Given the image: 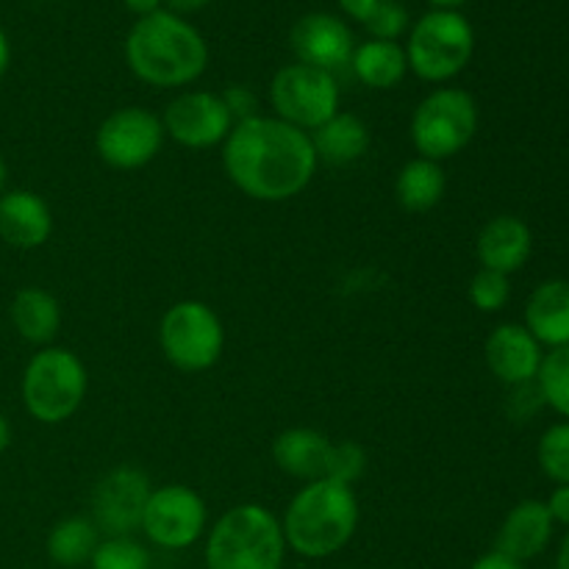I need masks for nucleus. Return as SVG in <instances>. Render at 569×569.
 Returning <instances> with one entry per match:
<instances>
[{
  "instance_id": "obj_20",
  "label": "nucleus",
  "mask_w": 569,
  "mask_h": 569,
  "mask_svg": "<svg viewBox=\"0 0 569 569\" xmlns=\"http://www.w3.org/2000/svg\"><path fill=\"white\" fill-rule=\"evenodd\" d=\"M542 348H565L569 345V281L550 278L542 281L526 300V322Z\"/></svg>"
},
{
  "instance_id": "obj_33",
  "label": "nucleus",
  "mask_w": 569,
  "mask_h": 569,
  "mask_svg": "<svg viewBox=\"0 0 569 569\" xmlns=\"http://www.w3.org/2000/svg\"><path fill=\"white\" fill-rule=\"evenodd\" d=\"M509 389H511V395H509V400H506V411H509L517 422L531 420L533 411H537L539 406H545L537 381L520 383V387H509Z\"/></svg>"
},
{
  "instance_id": "obj_25",
  "label": "nucleus",
  "mask_w": 569,
  "mask_h": 569,
  "mask_svg": "<svg viewBox=\"0 0 569 569\" xmlns=\"http://www.w3.org/2000/svg\"><path fill=\"white\" fill-rule=\"evenodd\" d=\"M100 545V531L89 517H64L48 533V559L64 569H76L92 561Z\"/></svg>"
},
{
  "instance_id": "obj_30",
  "label": "nucleus",
  "mask_w": 569,
  "mask_h": 569,
  "mask_svg": "<svg viewBox=\"0 0 569 569\" xmlns=\"http://www.w3.org/2000/svg\"><path fill=\"white\" fill-rule=\"evenodd\" d=\"M372 39H383V42H398L403 31H409V11L400 0H378L376 11L370 20L365 22Z\"/></svg>"
},
{
  "instance_id": "obj_1",
  "label": "nucleus",
  "mask_w": 569,
  "mask_h": 569,
  "mask_svg": "<svg viewBox=\"0 0 569 569\" xmlns=\"http://www.w3.org/2000/svg\"><path fill=\"white\" fill-rule=\"evenodd\" d=\"M317 150L311 137L278 117L237 122L222 142V170L228 181L259 203L292 200L315 181Z\"/></svg>"
},
{
  "instance_id": "obj_38",
  "label": "nucleus",
  "mask_w": 569,
  "mask_h": 569,
  "mask_svg": "<svg viewBox=\"0 0 569 569\" xmlns=\"http://www.w3.org/2000/svg\"><path fill=\"white\" fill-rule=\"evenodd\" d=\"M122 3H126L133 14L148 17V14H153V11H159L164 0H122Z\"/></svg>"
},
{
  "instance_id": "obj_22",
  "label": "nucleus",
  "mask_w": 569,
  "mask_h": 569,
  "mask_svg": "<svg viewBox=\"0 0 569 569\" xmlns=\"http://www.w3.org/2000/svg\"><path fill=\"white\" fill-rule=\"evenodd\" d=\"M309 137L317 150V159L333 167L353 164L370 148V128H367V122L361 117L348 114V111H337L331 120L322 122Z\"/></svg>"
},
{
  "instance_id": "obj_12",
  "label": "nucleus",
  "mask_w": 569,
  "mask_h": 569,
  "mask_svg": "<svg viewBox=\"0 0 569 569\" xmlns=\"http://www.w3.org/2000/svg\"><path fill=\"white\" fill-rule=\"evenodd\" d=\"M150 478L139 467L120 465L106 472L92 489V517L89 520L98 526L106 537H131L142 528L144 506H148Z\"/></svg>"
},
{
  "instance_id": "obj_21",
  "label": "nucleus",
  "mask_w": 569,
  "mask_h": 569,
  "mask_svg": "<svg viewBox=\"0 0 569 569\" xmlns=\"http://www.w3.org/2000/svg\"><path fill=\"white\" fill-rule=\"evenodd\" d=\"M9 317L20 339L48 348L61 328V306L56 295H50L42 287H26L14 295L9 306Z\"/></svg>"
},
{
  "instance_id": "obj_26",
  "label": "nucleus",
  "mask_w": 569,
  "mask_h": 569,
  "mask_svg": "<svg viewBox=\"0 0 569 569\" xmlns=\"http://www.w3.org/2000/svg\"><path fill=\"white\" fill-rule=\"evenodd\" d=\"M537 387L542 392L545 406L569 420V345L545 353L539 367Z\"/></svg>"
},
{
  "instance_id": "obj_23",
  "label": "nucleus",
  "mask_w": 569,
  "mask_h": 569,
  "mask_svg": "<svg viewBox=\"0 0 569 569\" xmlns=\"http://www.w3.org/2000/svg\"><path fill=\"white\" fill-rule=\"evenodd\" d=\"M445 189H448V178H445L442 164L422 156L406 161L395 178V198L411 214L437 209L445 198Z\"/></svg>"
},
{
  "instance_id": "obj_37",
  "label": "nucleus",
  "mask_w": 569,
  "mask_h": 569,
  "mask_svg": "<svg viewBox=\"0 0 569 569\" xmlns=\"http://www.w3.org/2000/svg\"><path fill=\"white\" fill-rule=\"evenodd\" d=\"M164 3L170 6L172 14H192V11L206 9L211 0H164Z\"/></svg>"
},
{
  "instance_id": "obj_35",
  "label": "nucleus",
  "mask_w": 569,
  "mask_h": 569,
  "mask_svg": "<svg viewBox=\"0 0 569 569\" xmlns=\"http://www.w3.org/2000/svg\"><path fill=\"white\" fill-rule=\"evenodd\" d=\"M470 569H526V565H520V561H515V559H509V556L492 550V553H487V556H481V559L472 561Z\"/></svg>"
},
{
  "instance_id": "obj_13",
  "label": "nucleus",
  "mask_w": 569,
  "mask_h": 569,
  "mask_svg": "<svg viewBox=\"0 0 569 569\" xmlns=\"http://www.w3.org/2000/svg\"><path fill=\"white\" fill-rule=\"evenodd\" d=\"M161 126L167 137L181 148L209 150L226 142L233 128V117L228 114L220 94L194 89V92H181L167 103Z\"/></svg>"
},
{
  "instance_id": "obj_36",
  "label": "nucleus",
  "mask_w": 569,
  "mask_h": 569,
  "mask_svg": "<svg viewBox=\"0 0 569 569\" xmlns=\"http://www.w3.org/2000/svg\"><path fill=\"white\" fill-rule=\"evenodd\" d=\"M339 6H342L345 14L353 17L356 22H361V26H365V22L370 20L372 11H376L378 0H339Z\"/></svg>"
},
{
  "instance_id": "obj_24",
  "label": "nucleus",
  "mask_w": 569,
  "mask_h": 569,
  "mask_svg": "<svg viewBox=\"0 0 569 569\" xmlns=\"http://www.w3.org/2000/svg\"><path fill=\"white\" fill-rule=\"evenodd\" d=\"M350 70L365 87L370 89H395L409 72L406 50L398 42L370 39L359 44L350 56Z\"/></svg>"
},
{
  "instance_id": "obj_43",
  "label": "nucleus",
  "mask_w": 569,
  "mask_h": 569,
  "mask_svg": "<svg viewBox=\"0 0 569 569\" xmlns=\"http://www.w3.org/2000/svg\"><path fill=\"white\" fill-rule=\"evenodd\" d=\"M6 178H9V167H6V159L0 156V194L6 192Z\"/></svg>"
},
{
  "instance_id": "obj_40",
  "label": "nucleus",
  "mask_w": 569,
  "mask_h": 569,
  "mask_svg": "<svg viewBox=\"0 0 569 569\" xmlns=\"http://www.w3.org/2000/svg\"><path fill=\"white\" fill-rule=\"evenodd\" d=\"M9 445H11V422H9V417L0 411V456L9 450Z\"/></svg>"
},
{
  "instance_id": "obj_41",
  "label": "nucleus",
  "mask_w": 569,
  "mask_h": 569,
  "mask_svg": "<svg viewBox=\"0 0 569 569\" xmlns=\"http://www.w3.org/2000/svg\"><path fill=\"white\" fill-rule=\"evenodd\" d=\"M556 569H569V531H567V537L561 539L559 553H556Z\"/></svg>"
},
{
  "instance_id": "obj_2",
  "label": "nucleus",
  "mask_w": 569,
  "mask_h": 569,
  "mask_svg": "<svg viewBox=\"0 0 569 569\" xmlns=\"http://www.w3.org/2000/svg\"><path fill=\"white\" fill-rule=\"evenodd\" d=\"M126 61L139 81L176 89L203 76L209 64V44L192 22L159 9L133 22L126 39Z\"/></svg>"
},
{
  "instance_id": "obj_27",
  "label": "nucleus",
  "mask_w": 569,
  "mask_h": 569,
  "mask_svg": "<svg viewBox=\"0 0 569 569\" xmlns=\"http://www.w3.org/2000/svg\"><path fill=\"white\" fill-rule=\"evenodd\" d=\"M150 550L133 537H106L94 548L92 569H150Z\"/></svg>"
},
{
  "instance_id": "obj_32",
  "label": "nucleus",
  "mask_w": 569,
  "mask_h": 569,
  "mask_svg": "<svg viewBox=\"0 0 569 569\" xmlns=\"http://www.w3.org/2000/svg\"><path fill=\"white\" fill-rule=\"evenodd\" d=\"M220 98L222 103H226L228 114L233 117V126L259 117V94H256L250 87H244V83H231Z\"/></svg>"
},
{
  "instance_id": "obj_28",
  "label": "nucleus",
  "mask_w": 569,
  "mask_h": 569,
  "mask_svg": "<svg viewBox=\"0 0 569 569\" xmlns=\"http://www.w3.org/2000/svg\"><path fill=\"white\" fill-rule=\"evenodd\" d=\"M539 470L556 487H569V420L556 422L542 433L537 448Z\"/></svg>"
},
{
  "instance_id": "obj_15",
  "label": "nucleus",
  "mask_w": 569,
  "mask_h": 569,
  "mask_svg": "<svg viewBox=\"0 0 569 569\" xmlns=\"http://www.w3.org/2000/svg\"><path fill=\"white\" fill-rule=\"evenodd\" d=\"M483 359L500 383L520 387L537 381L545 350L522 322H503L483 342Z\"/></svg>"
},
{
  "instance_id": "obj_7",
  "label": "nucleus",
  "mask_w": 569,
  "mask_h": 569,
  "mask_svg": "<svg viewBox=\"0 0 569 569\" xmlns=\"http://www.w3.org/2000/svg\"><path fill=\"white\" fill-rule=\"evenodd\" d=\"M403 50L415 76H420L422 81L442 83L470 64L476 33L470 20L459 11L433 9L417 20Z\"/></svg>"
},
{
  "instance_id": "obj_6",
  "label": "nucleus",
  "mask_w": 569,
  "mask_h": 569,
  "mask_svg": "<svg viewBox=\"0 0 569 569\" xmlns=\"http://www.w3.org/2000/svg\"><path fill=\"white\" fill-rule=\"evenodd\" d=\"M478 131V103L467 89L439 87L417 103L409 137L422 159L448 161L472 142Z\"/></svg>"
},
{
  "instance_id": "obj_18",
  "label": "nucleus",
  "mask_w": 569,
  "mask_h": 569,
  "mask_svg": "<svg viewBox=\"0 0 569 569\" xmlns=\"http://www.w3.org/2000/svg\"><path fill=\"white\" fill-rule=\"evenodd\" d=\"M533 253V233L526 220L515 214H498L478 231L476 256L483 270L520 272Z\"/></svg>"
},
{
  "instance_id": "obj_9",
  "label": "nucleus",
  "mask_w": 569,
  "mask_h": 569,
  "mask_svg": "<svg viewBox=\"0 0 569 569\" xmlns=\"http://www.w3.org/2000/svg\"><path fill=\"white\" fill-rule=\"evenodd\" d=\"M270 106L278 120L311 133L339 111V83L331 72L295 61L272 76Z\"/></svg>"
},
{
  "instance_id": "obj_3",
  "label": "nucleus",
  "mask_w": 569,
  "mask_h": 569,
  "mask_svg": "<svg viewBox=\"0 0 569 569\" xmlns=\"http://www.w3.org/2000/svg\"><path fill=\"white\" fill-rule=\"evenodd\" d=\"M287 548L303 559H328L350 545L359 528V498L348 483L320 478L295 492L283 511Z\"/></svg>"
},
{
  "instance_id": "obj_14",
  "label": "nucleus",
  "mask_w": 569,
  "mask_h": 569,
  "mask_svg": "<svg viewBox=\"0 0 569 569\" xmlns=\"http://www.w3.org/2000/svg\"><path fill=\"white\" fill-rule=\"evenodd\" d=\"M289 42H292V50L300 64L317 67V70H326L331 76L342 70L345 64H350V56L356 50L348 22L333 14H326V11L300 17L295 22L292 33H289Z\"/></svg>"
},
{
  "instance_id": "obj_5",
  "label": "nucleus",
  "mask_w": 569,
  "mask_h": 569,
  "mask_svg": "<svg viewBox=\"0 0 569 569\" xmlns=\"http://www.w3.org/2000/svg\"><path fill=\"white\" fill-rule=\"evenodd\" d=\"M87 365L81 356L59 345L39 348L22 370V406L42 426H61L76 417L87 400Z\"/></svg>"
},
{
  "instance_id": "obj_29",
  "label": "nucleus",
  "mask_w": 569,
  "mask_h": 569,
  "mask_svg": "<svg viewBox=\"0 0 569 569\" xmlns=\"http://www.w3.org/2000/svg\"><path fill=\"white\" fill-rule=\"evenodd\" d=\"M511 298V283L509 276L495 270H478L470 281V303L476 306L483 315H495L503 309Z\"/></svg>"
},
{
  "instance_id": "obj_8",
  "label": "nucleus",
  "mask_w": 569,
  "mask_h": 569,
  "mask_svg": "<svg viewBox=\"0 0 569 569\" xmlns=\"http://www.w3.org/2000/svg\"><path fill=\"white\" fill-rule=\"evenodd\" d=\"M159 348L176 370L206 372L220 361L226 326L203 300H178L159 322Z\"/></svg>"
},
{
  "instance_id": "obj_10",
  "label": "nucleus",
  "mask_w": 569,
  "mask_h": 569,
  "mask_svg": "<svg viewBox=\"0 0 569 569\" xmlns=\"http://www.w3.org/2000/svg\"><path fill=\"white\" fill-rule=\"evenodd\" d=\"M161 117L142 106H126L106 117L94 131V150L100 161L114 170H139L148 167L164 148Z\"/></svg>"
},
{
  "instance_id": "obj_31",
  "label": "nucleus",
  "mask_w": 569,
  "mask_h": 569,
  "mask_svg": "<svg viewBox=\"0 0 569 569\" xmlns=\"http://www.w3.org/2000/svg\"><path fill=\"white\" fill-rule=\"evenodd\" d=\"M367 470V450L359 442H333L331 461H328V476L331 481L353 487Z\"/></svg>"
},
{
  "instance_id": "obj_4",
  "label": "nucleus",
  "mask_w": 569,
  "mask_h": 569,
  "mask_svg": "<svg viewBox=\"0 0 569 569\" xmlns=\"http://www.w3.org/2000/svg\"><path fill=\"white\" fill-rule=\"evenodd\" d=\"M287 539L281 520L267 506L239 503L211 526L206 569H283Z\"/></svg>"
},
{
  "instance_id": "obj_39",
  "label": "nucleus",
  "mask_w": 569,
  "mask_h": 569,
  "mask_svg": "<svg viewBox=\"0 0 569 569\" xmlns=\"http://www.w3.org/2000/svg\"><path fill=\"white\" fill-rule=\"evenodd\" d=\"M9 64H11V44H9V37L3 33V28H0V78L6 76Z\"/></svg>"
},
{
  "instance_id": "obj_42",
  "label": "nucleus",
  "mask_w": 569,
  "mask_h": 569,
  "mask_svg": "<svg viewBox=\"0 0 569 569\" xmlns=\"http://www.w3.org/2000/svg\"><path fill=\"white\" fill-rule=\"evenodd\" d=\"M428 3L437 6V9H450V11H456V6H461V3H465V0H428Z\"/></svg>"
},
{
  "instance_id": "obj_34",
  "label": "nucleus",
  "mask_w": 569,
  "mask_h": 569,
  "mask_svg": "<svg viewBox=\"0 0 569 569\" xmlns=\"http://www.w3.org/2000/svg\"><path fill=\"white\" fill-rule=\"evenodd\" d=\"M545 506H548L556 526L569 528V487H556L553 492H550V498L545 500Z\"/></svg>"
},
{
  "instance_id": "obj_19",
  "label": "nucleus",
  "mask_w": 569,
  "mask_h": 569,
  "mask_svg": "<svg viewBox=\"0 0 569 569\" xmlns=\"http://www.w3.org/2000/svg\"><path fill=\"white\" fill-rule=\"evenodd\" d=\"M333 442L315 428H287L272 442V461L281 472L298 481H320L328 476Z\"/></svg>"
},
{
  "instance_id": "obj_16",
  "label": "nucleus",
  "mask_w": 569,
  "mask_h": 569,
  "mask_svg": "<svg viewBox=\"0 0 569 569\" xmlns=\"http://www.w3.org/2000/svg\"><path fill=\"white\" fill-rule=\"evenodd\" d=\"M556 522L550 517L545 500L528 498L520 500L509 515L500 522L498 539H495V550L509 559L528 565V561L539 559L545 550L553 542Z\"/></svg>"
},
{
  "instance_id": "obj_17",
  "label": "nucleus",
  "mask_w": 569,
  "mask_h": 569,
  "mask_svg": "<svg viewBox=\"0 0 569 569\" xmlns=\"http://www.w3.org/2000/svg\"><path fill=\"white\" fill-rule=\"evenodd\" d=\"M53 233V211L31 189H9L0 194V239L9 248L37 250Z\"/></svg>"
},
{
  "instance_id": "obj_11",
  "label": "nucleus",
  "mask_w": 569,
  "mask_h": 569,
  "mask_svg": "<svg viewBox=\"0 0 569 569\" xmlns=\"http://www.w3.org/2000/svg\"><path fill=\"white\" fill-rule=\"evenodd\" d=\"M209 526L206 500L187 483H164L150 492L139 531L164 550H187Z\"/></svg>"
}]
</instances>
